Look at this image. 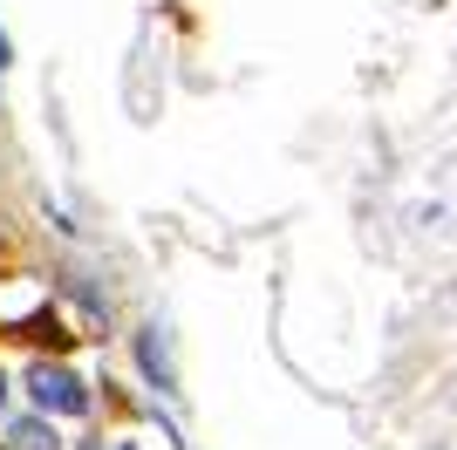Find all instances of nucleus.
<instances>
[{
	"label": "nucleus",
	"instance_id": "nucleus-1",
	"mask_svg": "<svg viewBox=\"0 0 457 450\" xmlns=\"http://www.w3.org/2000/svg\"><path fill=\"white\" fill-rule=\"evenodd\" d=\"M28 389H35L41 410H55V416H82L89 410V389H82L69 369H55V362H35V369H28Z\"/></svg>",
	"mask_w": 457,
	"mask_h": 450
},
{
	"label": "nucleus",
	"instance_id": "nucleus-2",
	"mask_svg": "<svg viewBox=\"0 0 457 450\" xmlns=\"http://www.w3.org/2000/svg\"><path fill=\"white\" fill-rule=\"evenodd\" d=\"M7 437H14V450H62V444H55V430H48L41 416H21Z\"/></svg>",
	"mask_w": 457,
	"mask_h": 450
},
{
	"label": "nucleus",
	"instance_id": "nucleus-3",
	"mask_svg": "<svg viewBox=\"0 0 457 450\" xmlns=\"http://www.w3.org/2000/svg\"><path fill=\"white\" fill-rule=\"evenodd\" d=\"M137 355H144V369H151L157 382L171 389V362H164V348H157V328H144V341H137Z\"/></svg>",
	"mask_w": 457,
	"mask_h": 450
},
{
	"label": "nucleus",
	"instance_id": "nucleus-4",
	"mask_svg": "<svg viewBox=\"0 0 457 450\" xmlns=\"http://www.w3.org/2000/svg\"><path fill=\"white\" fill-rule=\"evenodd\" d=\"M7 62H14V48H7V35H0V69H7Z\"/></svg>",
	"mask_w": 457,
	"mask_h": 450
},
{
	"label": "nucleus",
	"instance_id": "nucleus-5",
	"mask_svg": "<svg viewBox=\"0 0 457 450\" xmlns=\"http://www.w3.org/2000/svg\"><path fill=\"white\" fill-rule=\"evenodd\" d=\"M0 410H7V375H0Z\"/></svg>",
	"mask_w": 457,
	"mask_h": 450
}]
</instances>
